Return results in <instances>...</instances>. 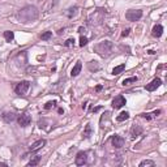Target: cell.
I'll return each mask as SVG.
<instances>
[{
    "mask_svg": "<svg viewBox=\"0 0 167 167\" xmlns=\"http://www.w3.org/2000/svg\"><path fill=\"white\" fill-rule=\"evenodd\" d=\"M38 17V9L34 5H26L17 13V18L22 24H29V22L37 20Z\"/></svg>",
    "mask_w": 167,
    "mask_h": 167,
    "instance_id": "cell-1",
    "label": "cell"
},
{
    "mask_svg": "<svg viewBox=\"0 0 167 167\" xmlns=\"http://www.w3.org/2000/svg\"><path fill=\"white\" fill-rule=\"evenodd\" d=\"M112 42H110V41H103L101 43H98L94 46V51H96L99 56H102V58H107L110 56L111 54H112Z\"/></svg>",
    "mask_w": 167,
    "mask_h": 167,
    "instance_id": "cell-2",
    "label": "cell"
},
{
    "mask_svg": "<svg viewBox=\"0 0 167 167\" xmlns=\"http://www.w3.org/2000/svg\"><path fill=\"white\" fill-rule=\"evenodd\" d=\"M141 17H142V10H140V9H129L125 13V18L131 22L138 21Z\"/></svg>",
    "mask_w": 167,
    "mask_h": 167,
    "instance_id": "cell-3",
    "label": "cell"
},
{
    "mask_svg": "<svg viewBox=\"0 0 167 167\" xmlns=\"http://www.w3.org/2000/svg\"><path fill=\"white\" fill-rule=\"evenodd\" d=\"M30 88V82L29 81H21L18 82L17 85H16L14 88V92L17 96H25V94L27 93V90H29Z\"/></svg>",
    "mask_w": 167,
    "mask_h": 167,
    "instance_id": "cell-4",
    "label": "cell"
},
{
    "mask_svg": "<svg viewBox=\"0 0 167 167\" xmlns=\"http://www.w3.org/2000/svg\"><path fill=\"white\" fill-rule=\"evenodd\" d=\"M17 123H18L21 127H27V125L31 123V116H30L29 114H26V112L21 114L18 118H17Z\"/></svg>",
    "mask_w": 167,
    "mask_h": 167,
    "instance_id": "cell-5",
    "label": "cell"
},
{
    "mask_svg": "<svg viewBox=\"0 0 167 167\" xmlns=\"http://www.w3.org/2000/svg\"><path fill=\"white\" fill-rule=\"evenodd\" d=\"M124 142L125 140L123 137H120L119 135H114L112 137H111V144H112V146L116 148V149H120L124 146Z\"/></svg>",
    "mask_w": 167,
    "mask_h": 167,
    "instance_id": "cell-6",
    "label": "cell"
},
{
    "mask_svg": "<svg viewBox=\"0 0 167 167\" xmlns=\"http://www.w3.org/2000/svg\"><path fill=\"white\" fill-rule=\"evenodd\" d=\"M88 162V153L86 152H79L76 154V165L77 166H84V165H86Z\"/></svg>",
    "mask_w": 167,
    "mask_h": 167,
    "instance_id": "cell-7",
    "label": "cell"
},
{
    "mask_svg": "<svg viewBox=\"0 0 167 167\" xmlns=\"http://www.w3.org/2000/svg\"><path fill=\"white\" fill-rule=\"evenodd\" d=\"M125 103H127V101H125V98L123 97V96H118V97H115L114 99H112V103H111V106H112L114 108H121L123 106H125Z\"/></svg>",
    "mask_w": 167,
    "mask_h": 167,
    "instance_id": "cell-8",
    "label": "cell"
},
{
    "mask_svg": "<svg viewBox=\"0 0 167 167\" xmlns=\"http://www.w3.org/2000/svg\"><path fill=\"white\" fill-rule=\"evenodd\" d=\"M161 85H162V80L157 77V79H154L150 84H148V85L145 86V89H146L148 92H154V90H157Z\"/></svg>",
    "mask_w": 167,
    "mask_h": 167,
    "instance_id": "cell-9",
    "label": "cell"
},
{
    "mask_svg": "<svg viewBox=\"0 0 167 167\" xmlns=\"http://www.w3.org/2000/svg\"><path fill=\"white\" fill-rule=\"evenodd\" d=\"M44 145H46V140H44V138H42V140H38V141H35L34 144H33L29 150L34 153V152H38L39 149H42Z\"/></svg>",
    "mask_w": 167,
    "mask_h": 167,
    "instance_id": "cell-10",
    "label": "cell"
},
{
    "mask_svg": "<svg viewBox=\"0 0 167 167\" xmlns=\"http://www.w3.org/2000/svg\"><path fill=\"white\" fill-rule=\"evenodd\" d=\"M162 34H163V26L159 25V24L155 25L153 27V30H152V35L154 38H159V37H162Z\"/></svg>",
    "mask_w": 167,
    "mask_h": 167,
    "instance_id": "cell-11",
    "label": "cell"
},
{
    "mask_svg": "<svg viewBox=\"0 0 167 167\" xmlns=\"http://www.w3.org/2000/svg\"><path fill=\"white\" fill-rule=\"evenodd\" d=\"M81 69H82V64H81V62H77V63H76V65L73 67V68H72L71 76H72V77L79 76V75H80V72H81Z\"/></svg>",
    "mask_w": 167,
    "mask_h": 167,
    "instance_id": "cell-12",
    "label": "cell"
},
{
    "mask_svg": "<svg viewBox=\"0 0 167 167\" xmlns=\"http://www.w3.org/2000/svg\"><path fill=\"white\" fill-rule=\"evenodd\" d=\"M14 119H16L14 112H4L3 114V120L5 121V123H12Z\"/></svg>",
    "mask_w": 167,
    "mask_h": 167,
    "instance_id": "cell-13",
    "label": "cell"
},
{
    "mask_svg": "<svg viewBox=\"0 0 167 167\" xmlns=\"http://www.w3.org/2000/svg\"><path fill=\"white\" fill-rule=\"evenodd\" d=\"M141 132H142V128L140 127V125H133L132 127V129H131V135L133 136V137H136V136H140L141 135Z\"/></svg>",
    "mask_w": 167,
    "mask_h": 167,
    "instance_id": "cell-14",
    "label": "cell"
},
{
    "mask_svg": "<svg viewBox=\"0 0 167 167\" xmlns=\"http://www.w3.org/2000/svg\"><path fill=\"white\" fill-rule=\"evenodd\" d=\"M128 119H129V112H127V111H123V112H120L116 116V120L118 121H125Z\"/></svg>",
    "mask_w": 167,
    "mask_h": 167,
    "instance_id": "cell-15",
    "label": "cell"
},
{
    "mask_svg": "<svg viewBox=\"0 0 167 167\" xmlns=\"http://www.w3.org/2000/svg\"><path fill=\"white\" fill-rule=\"evenodd\" d=\"M4 38H5V41L10 43V42L14 39V33H13V31H10V30L4 31Z\"/></svg>",
    "mask_w": 167,
    "mask_h": 167,
    "instance_id": "cell-16",
    "label": "cell"
},
{
    "mask_svg": "<svg viewBox=\"0 0 167 167\" xmlns=\"http://www.w3.org/2000/svg\"><path fill=\"white\" fill-rule=\"evenodd\" d=\"M92 133H93V131H92V125H90V124H86L85 131H84V133H82V137H84V138H89V137L92 136Z\"/></svg>",
    "mask_w": 167,
    "mask_h": 167,
    "instance_id": "cell-17",
    "label": "cell"
},
{
    "mask_svg": "<svg viewBox=\"0 0 167 167\" xmlns=\"http://www.w3.org/2000/svg\"><path fill=\"white\" fill-rule=\"evenodd\" d=\"M124 69H125V64H120V65L115 67V68L112 69V75H120Z\"/></svg>",
    "mask_w": 167,
    "mask_h": 167,
    "instance_id": "cell-18",
    "label": "cell"
},
{
    "mask_svg": "<svg viewBox=\"0 0 167 167\" xmlns=\"http://www.w3.org/2000/svg\"><path fill=\"white\" fill-rule=\"evenodd\" d=\"M39 162H41V157H39V155H35V157L33 158V159H30V162L27 163V166H29V167H33V166H37Z\"/></svg>",
    "mask_w": 167,
    "mask_h": 167,
    "instance_id": "cell-19",
    "label": "cell"
},
{
    "mask_svg": "<svg viewBox=\"0 0 167 167\" xmlns=\"http://www.w3.org/2000/svg\"><path fill=\"white\" fill-rule=\"evenodd\" d=\"M52 38V31H44L41 34V39L42 41H48Z\"/></svg>",
    "mask_w": 167,
    "mask_h": 167,
    "instance_id": "cell-20",
    "label": "cell"
},
{
    "mask_svg": "<svg viewBox=\"0 0 167 167\" xmlns=\"http://www.w3.org/2000/svg\"><path fill=\"white\" fill-rule=\"evenodd\" d=\"M88 68H89V71H98L99 69V64L97 63V62H90L88 64Z\"/></svg>",
    "mask_w": 167,
    "mask_h": 167,
    "instance_id": "cell-21",
    "label": "cell"
},
{
    "mask_svg": "<svg viewBox=\"0 0 167 167\" xmlns=\"http://www.w3.org/2000/svg\"><path fill=\"white\" fill-rule=\"evenodd\" d=\"M136 81H137V77H129V79L123 80V85H124V86H125V85H131V84L136 82Z\"/></svg>",
    "mask_w": 167,
    "mask_h": 167,
    "instance_id": "cell-22",
    "label": "cell"
},
{
    "mask_svg": "<svg viewBox=\"0 0 167 167\" xmlns=\"http://www.w3.org/2000/svg\"><path fill=\"white\" fill-rule=\"evenodd\" d=\"M155 163L153 162V161H150V159H145V161H142V162L140 163V167H144V166H154Z\"/></svg>",
    "mask_w": 167,
    "mask_h": 167,
    "instance_id": "cell-23",
    "label": "cell"
},
{
    "mask_svg": "<svg viewBox=\"0 0 167 167\" xmlns=\"http://www.w3.org/2000/svg\"><path fill=\"white\" fill-rule=\"evenodd\" d=\"M55 104H56V101H50V102H47L46 104H44V108H46V110H50V108L55 107Z\"/></svg>",
    "mask_w": 167,
    "mask_h": 167,
    "instance_id": "cell-24",
    "label": "cell"
},
{
    "mask_svg": "<svg viewBox=\"0 0 167 167\" xmlns=\"http://www.w3.org/2000/svg\"><path fill=\"white\" fill-rule=\"evenodd\" d=\"M88 42H89V41H88V38H86V37H82V35H81V38H80V46H81V47L86 46V44H88Z\"/></svg>",
    "mask_w": 167,
    "mask_h": 167,
    "instance_id": "cell-25",
    "label": "cell"
},
{
    "mask_svg": "<svg viewBox=\"0 0 167 167\" xmlns=\"http://www.w3.org/2000/svg\"><path fill=\"white\" fill-rule=\"evenodd\" d=\"M73 44H75V39H73V38H69V39L64 43V46L65 47H71V46H73Z\"/></svg>",
    "mask_w": 167,
    "mask_h": 167,
    "instance_id": "cell-26",
    "label": "cell"
},
{
    "mask_svg": "<svg viewBox=\"0 0 167 167\" xmlns=\"http://www.w3.org/2000/svg\"><path fill=\"white\" fill-rule=\"evenodd\" d=\"M129 31H131V29L123 30V33H121V37H128V35H129Z\"/></svg>",
    "mask_w": 167,
    "mask_h": 167,
    "instance_id": "cell-27",
    "label": "cell"
},
{
    "mask_svg": "<svg viewBox=\"0 0 167 167\" xmlns=\"http://www.w3.org/2000/svg\"><path fill=\"white\" fill-rule=\"evenodd\" d=\"M141 116H142V118H145V119H148V120L152 119V116H150V114H141Z\"/></svg>",
    "mask_w": 167,
    "mask_h": 167,
    "instance_id": "cell-28",
    "label": "cell"
},
{
    "mask_svg": "<svg viewBox=\"0 0 167 167\" xmlns=\"http://www.w3.org/2000/svg\"><path fill=\"white\" fill-rule=\"evenodd\" d=\"M102 90V85H98L97 88H96V92H101Z\"/></svg>",
    "mask_w": 167,
    "mask_h": 167,
    "instance_id": "cell-29",
    "label": "cell"
},
{
    "mask_svg": "<svg viewBox=\"0 0 167 167\" xmlns=\"http://www.w3.org/2000/svg\"><path fill=\"white\" fill-rule=\"evenodd\" d=\"M0 166H7V163H3V162H2V163H0Z\"/></svg>",
    "mask_w": 167,
    "mask_h": 167,
    "instance_id": "cell-30",
    "label": "cell"
}]
</instances>
